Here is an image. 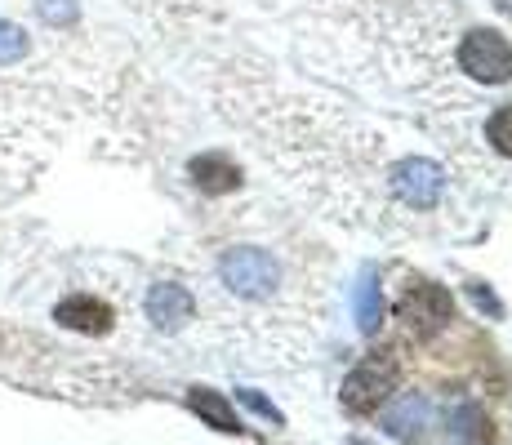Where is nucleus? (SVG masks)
<instances>
[{"mask_svg":"<svg viewBox=\"0 0 512 445\" xmlns=\"http://www.w3.org/2000/svg\"><path fill=\"white\" fill-rule=\"evenodd\" d=\"M236 397H241L245 405H250L254 414H263V419H272V423H285L277 405H272V401H263V397H259V392H254V388H241V392H236Z\"/></svg>","mask_w":512,"mask_h":445,"instance_id":"nucleus-16","label":"nucleus"},{"mask_svg":"<svg viewBox=\"0 0 512 445\" xmlns=\"http://www.w3.org/2000/svg\"><path fill=\"white\" fill-rule=\"evenodd\" d=\"M459 72L481 85H508L512 81V45L499 32H490V27H477V32H468L464 45H459Z\"/></svg>","mask_w":512,"mask_h":445,"instance_id":"nucleus-2","label":"nucleus"},{"mask_svg":"<svg viewBox=\"0 0 512 445\" xmlns=\"http://www.w3.org/2000/svg\"><path fill=\"white\" fill-rule=\"evenodd\" d=\"M472 299H477V308H481V312H490V316H504V303H499L495 294L486 290V285H472Z\"/></svg>","mask_w":512,"mask_h":445,"instance_id":"nucleus-17","label":"nucleus"},{"mask_svg":"<svg viewBox=\"0 0 512 445\" xmlns=\"http://www.w3.org/2000/svg\"><path fill=\"white\" fill-rule=\"evenodd\" d=\"M423 423H428V401L415 397V392H406V397H401L388 414H383V432H388V437H401V441L419 437Z\"/></svg>","mask_w":512,"mask_h":445,"instance_id":"nucleus-11","label":"nucleus"},{"mask_svg":"<svg viewBox=\"0 0 512 445\" xmlns=\"http://www.w3.org/2000/svg\"><path fill=\"white\" fill-rule=\"evenodd\" d=\"M187 405H192V410L201 414V419L210 423L214 432H241V419H236L232 401L223 397V392H214V388H187Z\"/></svg>","mask_w":512,"mask_h":445,"instance_id":"nucleus-9","label":"nucleus"},{"mask_svg":"<svg viewBox=\"0 0 512 445\" xmlns=\"http://www.w3.org/2000/svg\"><path fill=\"white\" fill-rule=\"evenodd\" d=\"M219 276H223V285H228L232 294H241V299H268V294L277 290V281H281V267H277V259H272L268 250L236 245V250L223 254Z\"/></svg>","mask_w":512,"mask_h":445,"instance_id":"nucleus-1","label":"nucleus"},{"mask_svg":"<svg viewBox=\"0 0 512 445\" xmlns=\"http://www.w3.org/2000/svg\"><path fill=\"white\" fill-rule=\"evenodd\" d=\"M379 321H383V290L374 285V276H366V281H361V294H357V325L366 334H374Z\"/></svg>","mask_w":512,"mask_h":445,"instance_id":"nucleus-12","label":"nucleus"},{"mask_svg":"<svg viewBox=\"0 0 512 445\" xmlns=\"http://www.w3.org/2000/svg\"><path fill=\"white\" fill-rule=\"evenodd\" d=\"M54 321L63 325V330H76V334H107L116 316L103 299H94V294H72V299H63L54 308Z\"/></svg>","mask_w":512,"mask_h":445,"instance_id":"nucleus-7","label":"nucleus"},{"mask_svg":"<svg viewBox=\"0 0 512 445\" xmlns=\"http://www.w3.org/2000/svg\"><path fill=\"white\" fill-rule=\"evenodd\" d=\"M486 138H490V147H495L499 156H508V161H512V103H504V107H495V112H490Z\"/></svg>","mask_w":512,"mask_h":445,"instance_id":"nucleus-13","label":"nucleus"},{"mask_svg":"<svg viewBox=\"0 0 512 445\" xmlns=\"http://www.w3.org/2000/svg\"><path fill=\"white\" fill-rule=\"evenodd\" d=\"M401 321H406L410 334H437L455 321V303H450V294L441 285L415 281L406 290V299H401Z\"/></svg>","mask_w":512,"mask_h":445,"instance_id":"nucleus-5","label":"nucleus"},{"mask_svg":"<svg viewBox=\"0 0 512 445\" xmlns=\"http://www.w3.org/2000/svg\"><path fill=\"white\" fill-rule=\"evenodd\" d=\"M392 392H397V365H392L388 356H366V361L343 379L339 401L348 405L352 414H379Z\"/></svg>","mask_w":512,"mask_h":445,"instance_id":"nucleus-3","label":"nucleus"},{"mask_svg":"<svg viewBox=\"0 0 512 445\" xmlns=\"http://www.w3.org/2000/svg\"><path fill=\"white\" fill-rule=\"evenodd\" d=\"M196 316V299L192 290H183L179 281H161L147 290V321L156 325V330H183L187 321Z\"/></svg>","mask_w":512,"mask_h":445,"instance_id":"nucleus-6","label":"nucleus"},{"mask_svg":"<svg viewBox=\"0 0 512 445\" xmlns=\"http://www.w3.org/2000/svg\"><path fill=\"white\" fill-rule=\"evenodd\" d=\"M192 178H196V187H201V192L223 196V192H232V187L241 183V170H236L228 156L210 152V156H196V161H192Z\"/></svg>","mask_w":512,"mask_h":445,"instance_id":"nucleus-10","label":"nucleus"},{"mask_svg":"<svg viewBox=\"0 0 512 445\" xmlns=\"http://www.w3.org/2000/svg\"><path fill=\"white\" fill-rule=\"evenodd\" d=\"M446 437L455 445H486L490 441V419L477 401H459L446 414Z\"/></svg>","mask_w":512,"mask_h":445,"instance_id":"nucleus-8","label":"nucleus"},{"mask_svg":"<svg viewBox=\"0 0 512 445\" xmlns=\"http://www.w3.org/2000/svg\"><path fill=\"white\" fill-rule=\"evenodd\" d=\"M392 192H397L401 205H410V210H432V205L441 201V192H446V170H441L437 161H423V156H410V161L392 165Z\"/></svg>","mask_w":512,"mask_h":445,"instance_id":"nucleus-4","label":"nucleus"},{"mask_svg":"<svg viewBox=\"0 0 512 445\" xmlns=\"http://www.w3.org/2000/svg\"><path fill=\"white\" fill-rule=\"evenodd\" d=\"M27 54V32L9 18H0V63H18Z\"/></svg>","mask_w":512,"mask_h":445,"instance_id":"nucleus-14","label":"nucleus"},{"mask_svg":"<svg viewBox=\"0 0 512 445\" xmlns=\"http://www.w3.org/2000/svg\"><path fill=\"white\" fill-rule=\"evenodd\" d=\"M41 18L49 27H72L76 23V0H41Z\"/></svg>","mask_w":512,"mask_h":445,"instance_id":"nucleus-15","label":"nucleus"}]
</instances>
